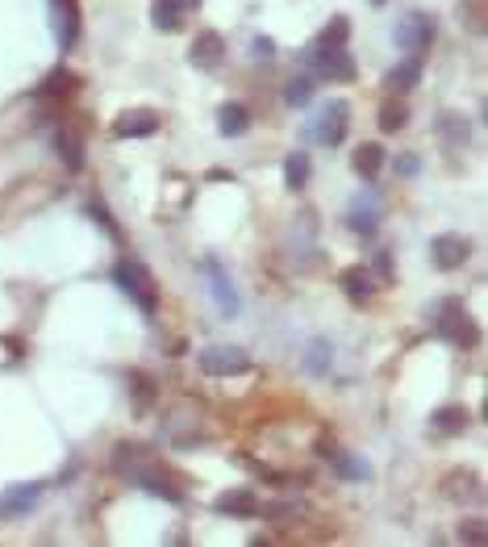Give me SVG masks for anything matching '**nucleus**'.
Returning a JSON list of instances; mask_svg holds the SVG:
<instances>
[{"mask_svg":"<svg viewBox=\"0 0 488 547\" xmlns=\"http://www.w3.org/2000/svg\"><path fill=\"white\" fill-rule=\"evenodd\" d=\"M434 335L447 338L451 347H476L480 343V326L468 314V305L459 297H447L434 305Z\"/></svg>","mask_w":488,"mask_h":547,"instance_id":"nucleus-1","label":"nucleus"},{"mask_svg":"<svg viewBox=\"0 0 488 547\" xmlns=\"http://www.w3.org/2000/svg\"><path fill=\"white\" fill-rule=\"evenodd\" d=\"M347 129H351V105L342 97H334L313 109V118L305 121V139L317 142V147H338L347 139Z\"/></svg>","mask_w":488,"mask_h":547,"instance_id":"nucleus-2","label":"nucleus"},{"mask_svg":"<svg viewBox=\"0 0 488 547\" xmlns=\"http://www.w3.org/2000/svg\"><path fill=\"white\" fill-rule=\"evenodd\" d=\"M113 280H118V289L134 301L142 314H155L159 309V284L155 276L147 272V263H138V259H118V268H113Z\"/></svg>","mask_w":488,"mask_h":547,"instance_id":"nucleus-3","label":"nucleus"},{"mask_svg":"<svg viewBox=\"0 0 488 547\" xmlns=\"http://www.w3.org/2000/svg\"><path fill=\"white\" fill-rule=\"evenodd\" d=\"M201 276H205V284H209V301H213L217 314H222V318H238V314H243V297H238L234 280H230L222 259L217 255L201 259Z\"/></svg>","mask_w":488,"mask_h":547,"instance_id":"nucleus-4","label":"nucleus"},{"mask_svg":"<svg viewBox=\"0 0 488 547\" xmlns=\"http://www.w3.org/2000/svg\"><path fill=\"white\" fill-rule=\"evenodd\" d=\"M305 63L313 67V76H322V80H330V84H351L355 80V59L347 46H317V42H309Z\"/></svg>","mask_w":488,"mask_h":547,"instance_id":"nucleus-5","label":"nucleus"},{"mask_svg":"<svg viewBox=\"0 0 488 547\" xmlns=\"http://www.w3.org/2000/svg\"><path fill=\"white\" fill-rule=\"evenodd\" d=\"M196 364H201V372H205V377H238V372L251 368L246 351L234 347V343H213V347L196 351Z\"/></svg>","mask_w":488,"mask_h":547,"instance_id":"nucleus-6","label":"nucleus"},{"mask_svg":"<svg viewBox=\"0 0 488 547\" xmlns=\"http://www.w3.org/2000/svg\"><path fill=\"white\" fill-rule=\"evenodd\" d=\"M434 34H439V26H434L430 13H410V17L397 21L392 42H397V50H405V55H421V50H430Z\"/></svg>","mask_w":488,"mask_h":547,"instance_id":"nucleus-7","label":"nucleus"},{"mask_svg":"<svg viewBox=\"0 0 488 547\" xmlns=\"http://www.w3.org/2000/svg\"><path fill=\"white\" fill-rule=\"evenodd\" d=\"M430 255H434V263L442 272H459L472 259V243L463 234H434L430 239Z\"/></svg>","mask_w":488,"mask_h":547,"instance_id":"nucleus-8","label":"nucleus"},{"mask_svg":"<svg viewBox=\"0 0 488 547\" xmlns=\"http://www.w3.org/2000/svg\"><path fill=\"white\" fill-rule=\"evenodd\" d=\"M225 59V38L217 30H201L192 38V50H188V63L201 71H217Z\"/></svg>","mask_w":488,"mask_h":547,"instance_id":"nucleus-9","label":"nucleus"},{"mask_svg":"<svg viewBox=\"0 0 488 547\" xmlns=\"http://www.w3.org/2000/svg\"><path fill=\"white\" fill-rule=\"evenodd\" d=\"M338 289L347 293V301H355V305H368V301L376 297V276H371V268L355 263V268H342L338 272Z\"/></svg>","mask_w":488,"mask_h":547,"instance_id":"nucleus-10","label":"nucleus"},{"mask_svg":"<svg viewBox=\"0 0 488 547\" xmlns=\"http://www.w3.org/2000/svg\"><path fill=\"white\" fill-rule=\"evenodd\" d=\"M159 129V113L155 109H126L113 121V139H151Z\"/></svg>","mask_w":488,"mask_h":547,"instance_id":"nucleus-11","label":"nucleus"},{"mask_svg":"<svg viewBox=\"0 0 488 547\" xmlns=\"http://www.w3.org/2000/svg\"><path fill=\"white\" fill-rule=\"evenodd\" d=\"M217 514H234V518H254L264 514V501H259V493L254 489H225L222 498L213 501Z\"/></svg>","mask_w":488,"mask_h":547,"instance_id":"nucleus-12","label":"nucleus"},{"mask_svg":"<svg viewBox=\"0 0 488 547\" xmlns=\"http://www.w3.org/2000/svg\"><path fill=\"white\" fill-rule=\"evenodd\" d=\"M442 493H447L451 501H480L484 498L480 477L472 472V468H455V472H447V477H442Z\"/></svg>","mask_w":488,"mask_h":547,"instance_id":"nucleus-13","label":"nucleus"},{"mask_svg":"<svg viewBox=\"0 0 488 547\" xmlns=\"http://www.w3.org/2000/svg\"><path fill=\"white\" fill-rule=\"evenodd\" d=\"M126 477L134 480V485L142 489V493H151V498H167V501H171V506H180V501H184V493H180V489L171 485V480H167V477H159V472H151V468H130Z\"/></svg>","mask_w":488,"mask_h":547,"instance_id":"nucleus-14","label":"nucleus"},{"mask_svg":"<svg viewBox=\"0 0 488 547\" xmlns=\"http://www.w3.org/2000/svg\"><path fill=\"white\" fill-rule=\"evenodd\" d=\"M347 226H351L355 234H376V226H380V201L371 197V192L368 197L359 192V197L351 201V210H347Z\"/></svg>","mask_w":488,"mask_h":547,"instance_id":"nucleus-15","label":"nucleus"},{"mask_svg":"<svg viewBox=\"0 0 488 547\" xmlns=\"http://www.w3.org/2000/svg\"><path fill=\"white\" fill-rule=\"evenodd\" d=\"M217 129H222L225 139H238L251 129V109H246L243 100H225L222 109H217Z\"/></svg>","mask_w":488,"mask_h":547,"instance_id":"nucleus-16","label":"nucleus"},{"mask_svg":"<svg viewBox=\"0 0 488 547\" xmlns=\"http://www.w3.org/2000/svg\"><path fill=\"white\" fill-rule=\"evenodd\" d=\"M472 427V414L463 406H439L430 414V430H439V435H463Z\"/></svg>","mask_w":488,"mask_h":547,"instance_id":"nucleus-17","label":"nucleus"},{"mask_svg":"<svg viewBox=\"0 0 488 547\" xmlns=\"http://www.w3.org/2000/svg\"><path fill=\"white\" fill-rule=\"evenodd\" d=\"M313 176V160L305 155V150H288L284 155V189L288 192H301L305 184H309Z\"/></svg>","mask_w":488,"mask_h":547,"instance_id":"nucleus-18","label":"nucleus"},{"mask_svg":"<svg viewBox=\"0 0 488 547\" xmlns=\"http://www.w3.org/2000/svg\"><path fill=\"white\" fill-rule=\"evenodd\" d=\"M334 464V472H338L342 480H355V485H363V480H371V464L363 456H355V451H330L326 456Z\"/></svg>","mask_w":488,"mask_h":547,"instance_id":"nucleus-19","label":"nucleus"},{"mask_svg":"<svg viewBox=\"0 0 488 547\" xmlns=\"http://www.w3.org/2000/svg\"><path fill=\"white\" fill-rule=\"evenodd\" d=\"M55 34H59V46L71 50L76 46V34H79V9H76V0H55Z\"/></svg>","mask_w":488,"mask_h":547,"instance_id":"nucleus-20","label":"nucleus"},{"mask_svg":"<svg viewBox=\"0 0 488 547\" xmlns=\"http://www.w3.org/2000/svg\"><path fill=\"white\" fill-rule=\"evenodd\" d=\"M418 80H421V55H405V63H397V67L384 76V88L410 92V88H418Z\"/></svg>","mask_w":488,"mask_h":547,"instance_id":"nucleus-21","label":"nucleus"},{"mask_svg":"<svg viewBox=\"0 0 488 547\" xmlns=\"http://www.w3.org/2000/svg\"><path fill=\"white\" fill-rule=\"evenodd\" d=\"M50 142H55V150H59V160H63V168H67V171L84 168V142H79L76 129H67V126L55 129V139H50Z\"/></svg>","mask_w":488,"mask_h":547,"instance_id":"nucleus-22","label":"nucleus"},{"mask_svg":"<svg viewBox=\"0 0 488 547\" xmlns=\"http://www.w3.org/2000/svg\"><path fill=\"white\" fill-rule=\"evenodd\" d=\"M439 139L447 142L451 150H463V147L472 142L468 118H463V113H442V118H439Z\"/></svg>","mask_w":488,"mask_h":547,"instance_id":"nucleus-23","label":"nucleus"},{"mask_svg":"<svg viewBox=\"0 0 488 547\" xmlns=\"http://www.w3.org/2000/svg\"><path fill=\"white\" fill-rule=\"evenodd\" d=\"M330 368H334V343L330 338H313L305 347V372L309 377H330Z\"/></svg>","mask_w":488,"mask_h":547,"instance_id":"nucleus-24","label":"nucleus"},{"mask_svg":"<svg viewBox=\"0 0 488 547\" xmlns=\"http://www.w3.org/2000/svg\"><path fill=\"white\" fill-rule=\"evenodd\" d=\"M351 168L359 171L363 180H376L384 171V147L380 142H363V147L351 155Z\"/></svg>","mask_w":488,"mask_h":547,"instance_id":"nucleus-25","label":"nucleus"},{"mask_svg":"<svg viewBox=\"0 0 488 547\" xmlns=\"http://www.w3.org/2000/svg\"><path fill=\"white\" fill-rule=\"evenodd\" d=\"M38 498H42V485L34 480V485H13L5 498H0V510L5 514H26L30 506H38Z\"/></svg>","mask_w":488,"mask_h":547,"instance_id":"nucleus-26","label":"nucleus"},{"mask_svg":"<svg viewBox=\"0 0 488 547\" xmlns=\"http://www.w3.org/2000/svg\"><path fill=\"white\" fill-rule=\"evenodd\" d=\"M180 13H184V5L180 0H151V26L155 30H167V34H176L184 21H180Z\"/></svg>","mask_w":488,"mask_h":547,"instance_id":"nucleus-27","label":"nucleus"},{"mask_svg":"<svg viewBox=\"0 0 488 547\" xmlns=\"http://www.w3.org/2000/svg\"><path fill=\"white\" fill-rule=\"evenodd\" d=\"M76 88H79V76L71 67H55L47 80L38 84L42 97H67V92H76Z\"/></svg>","mask_w":488,"mask_h":547,"instance_id":"nucleus-28","label":"nucleus"},{"mask_svg":"<svg viewBox=\"0 0 488 547\" xmlns=\"http://www.w3.org/2000/svg\"><path fill=\"white\" fill-rule=\"evenodd\" d=\"M410 126V105H405V100H384L380 105V129L384 134H397V129H405Z\"/></svg>","mask_w":488,"mask_h":547,"instance_id":"nucleus-29","label":"nucleus"},{"mask_svg":"<svg viewBox=\"0 0 488 547\" xmlns=\"http://www.w3.org/2000/svg\"><path fill=\"white\" fill-rule=\"evenodd\" d=\"M284 100H288L293 109H305V105L313 100V80L309 76H293V80L284 84Z\"/></svg>","mask_w":488,"mask_h":547,"instance_id":"nucleus-30","label":"nucleus"},{"mask_svg":"<svg viewBox=\"0 0 488 547\" xmlns=\"http://www.w3.org/2000/svg\"><path fill=\"white\" fill-rule=\"evenodd\" d=\"M347 38H351V21H347V17H330V26H326L313 42H317V46H347Z\"/></svg>","mask_w":488,"mask_h":547,"instance_id":"nucleus-31","label":"nucleus"},{"mask_svg":"<svg viewBox=\"0 0 488 547\" xmlns=\"http://www.w3.org/2000/svg\"><path fill=\"white\" fill-rule=\"evenodd\" d=\"M459 543H472V547H484V543H488V531H484V518H463V522H459Z\"/></svg>","mask_w":488,"mask_h":547,"instance_id":"nucleus-32","label":"nucleus"},{"mask_svg":"<svg viewBox=\"0 0 488 547\" xmlns=\"http://www.w3.org/2000/svg\"><path fill=\"white\" fill-rule=\"evenodd\" d=\"M459 13H468V30H484V13H480V0H468V5H463V0H459Z\"/></svg>","mask_w":488,"mask_h":547,"instance_id":"nucleus-33","label":"nucleus"},{"mask_svg":"<svg viewBox=\"0 0 488 547\" xmlns=\"http://www.w3.org/2000/svg\"><path fill=\"white\" fill-rule=\"evenodd\" d=\"M421 171V160L413 155V150H405V155H397V176H418Z\"/></svg>","mask_w":488,"mask_h":547,"instance_id":"nucleus-34","label":"nucleus"},{"mask_svg":"<svg viewBox=\"0 0 488 547\" xmlns=\"http://www.w3.org/2000/svg\"><path fill=\"white\" fill-rule=\"evenodd\" d=\"M251 55H254V59H264V63H267V59H275V42L259 34V38L251 42Z\"/></svg>","mask_w":488,"mask_h":547,"instance_id":"nucleus-35","label":"nucleus"},{"mask_svg":"<svg viewBox=\"0 0 488 547\" xmlns=\"http://www.w3.org/2000/svg\"><path fill=\"white\" fill-rule=\"evenodd\" d=\"M376 276H380L384 284L392 280V255H389V251H376Z\"/></svg>","mask_w":488,"mask_h":547,"instance_id":"nucleus-36","label":"nucleus"},{"mask_svg":"<svg viewBox=\"0 0 488 547\" xmlns=\"http://www.w3.org/2000/svg\"><path fill=\"white\" fill-rule=\"evenodd\" d=\"M88 213H92V218H100V226H105L113 239H118V226H113V218L105 213V205H88Z\"/></svg>","mask_w":488,"mask_h":547,"instance_id":"nucleus-37","label":"nucleus"},{"mask_svg":"<svg viewBox=\"0 0 488 547\" xmlns=\"http://www.w3.org/2000/svg\"><path fill=\"white\" fill-rule=\"evenodd\" d=\"M180 5H184V9H201V5H205V0H180Z\"/></svg>","mask_w":488,"mask_h":547,"instance_id":"nucleus-38","label":"nucleus"},{"mask_svg":"<svg viewBox=\"0 0 488 547\" xmlns=\"http://www.w3.org/2000/svg\"><path fill=\"white\" fill-rule=\"evenodd\" d=\"M371 5H376V9H380V5H389V0H371Z\"/></svg>","mask_w":488,"mask_h":547,"instance_id":"nucleus-39","label":"nucleus"}]
</instances>
